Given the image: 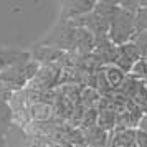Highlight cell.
Returning <instances> with one entry per match:
<instances>
[{"instance_id":"cell-1","label":"cell","mask_w":147,"mask_h":147,"mask_svg":"<svg viewBox=\"0 0 147 147\" xmlns=\"http://www.w3.org/2000/svg\"><path fill=\"white\" fill-rule=\"evenodd\" d=\"M107 38L116 47H121V45H126L129 41H132L136 38V12L119 5L113 22H111Z\"/></svg>"},{"instance_id":"cell-2","label":"cell","mask_w":147,"mask_h":147,"mask_svg":"<svg viewBox=\"0 0 147 147\" xmlns=\"http://www.w3.org/2000/svg\"><path fill=\"white\" fill-rule=\"evenodd\" d=\"M32 61V53L20 47L0 45V74L17 66H23Z\"/></svg>"},{"instance_id":"cell-3","label":"cell","mask_w":147,"mask_h":147,"mask_svg":"<svg viewBox=\"0 0 147 147\" xmlns=\"http://www.w3.org/2000/svg\"><path fill=\"white\" fill-rule=\"evenodd\" d=\"M96 0H71L61 3V17L63 22H76L89 15L96 7Z\"/></svg>"},{"instance_id":"cell-4","label":"cell","mask_w":147,"mask_h":147,"mask_svg":"<svg viewBox=\"0 0 147 147\" xmlns=\"http://www.w3.org/2000/svg\"><path fill=\"white\" fill-rule=\"evenodd\" d=\"M111 144L117 147H137V129L136 127L116 129Z\"/></svg>"},{"instance_id":"cell-5","label":"cell","mask_w":147,"mask_h":147,"mask_svg":"<svg viewBox=\"0 0 147 147\" xmlns=\"http://www.w3.org/2000/svg\"><path fill=\"white\" fill-rule=\"evenodd\" d=\"M13 117L15 113L12 109V104L0 99V136L7 137L8 131L12 129V124H13Z\"/></svg>"},{"instance_id":"cell-6","label":"cell","mask_w":147,"mask_h":147,"mask_svg":"<svg viewBox=\"0 0 147 147\" xmlns=\"http://www.w3.org/2000/svg\"><path fill=\"white\" fill-rule=\"evenodd\" d=\"M104 80H106V84L113 89H119L124 83H126V73L117 68L116 65H107L104 68Z\"/></svg>"},{"instance_id":"cell-7","label":"cell","mask_w":147,"mask_h":147,"mask_svg":"<svg viewBox=\"0 0 147 147\" xmlns=\"http://www.w3.org/2000/svg\"><path fill=\"white\" fill-rule=\"evenodd\" d=\"M109 134L106 131H102L99 126H91L86 131V139L89 147H107L109 142Z\"/></svg>"},{"instance_id":"cell-8","label":"cell","mask_w":147,"mask_h":147,"mask_svg":"<svg viewBox=\"0 0 147 147\" xmlns=\"http://www.w3.org/2000/svg\"><path fill=\"white\" fill-rule=\"evenodd\" d=\"M116 122H117V114L114 113V111H109V109H104V111H101L99 116H98V126L102 129V131H113L114 127H116Z\"/></svg>"},{"instance_id":"cell-9","label":"cell","mask_w":147,"mask_h":147,"mask_svg":"<svg viewBox=\"0 0 147 147\" xmlns=\"http://www.w3.org/2000/svg\"><path fill=\"white\" fill-rule=\"evenodd\" d=\"M30 116L35 121H47L51 117V106L47 102H35L30 107Z\"/></svg>"},{"instance_id":"cell-10","label":"cell","mask_w":147,"mask_h":147,"mask_svg":"<svg viewBox=\"0 0 147 147\" xmlns=\"http://www.w3.org/2000/svg\"><path fill=\"white\" fill-rule=\"evenodd\" d=\"M131 76H132L134 80L147 81V58H142L140 61H137L134 65L132 71H131Z\"/></svg>"},{"instance_id":"cell-11","label":"cell","mask_w":147,"mask_h":147,"mask_svg":"<svg viewBox=\"0 0 147 147\" xmlns=\"http://www.w3.org/2000/svg\"><path fill=\"white\" fill-rule=\"evenodd\" d=\"M83 99H84V102L88 106H94L98 102V99H99V94L96 93L94 89H86L84 94H83Z\"/></svg>"},{"instance_id":"cell-12","label":"cell","mask_w":147,"mask_h":147,"mask_svg":"<svg viewBox=\"0 0 147 147\" xmlns=\"http://www.w3.org/2000/svg\"><path fill=\"white\" fill-rule=\"evenodd\" d=\"M136 129H137V131H140V132L147 134V114H142V116L139 117V122H137Z\"/></svg>"},{"instance_id":"cell-13","label":"cell","mask_w":147,"mask_h":147,"mask_svg":"<svg viewBox=\"0 0 147 147\" xmlns=\"http://www.w3.org/2000/svg\"><path fill=\"white\" fill-rule=\"evenodd\" d=\"M0 147H8L7 137H3V136H0Z\"/></svg>"},{"instance_id":"cell-14","label":"cell","mask_w":147,"mask_h":147,"mask_svg":"<svg viewBox=\"0 0 147 147\" xmlns=\"http://www.w3.org/2000/svg\"><path fill=\"white\" fill-rule=\"evenodd\" d=\"M109 147H117V146H114V144H111V146H109Z\"/></svg>"},{"instance_id":"cell-15","label":"cell","mask_w":147,"mask_h":147,"mask_svg":"<svg viewBox=\"0 0 147 147\" xmlns=\"http://www.w3.org/2000/svg\"><path fill=\"white\" fill-rule=\"evenodd\" d=\"M144 83H146V84H147V81H144Z\"/></svg>"}]
</instances>
